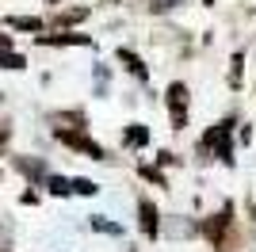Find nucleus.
Returning a JSON list of instances; mask_svg holds the SVG:
<instances>
[{
	"mask_svg": "<svg viewBox=\"0 0 256 252\" xmlns=\"http://www.w3.org/2000/svg\"><path fill=\"white\" fill-rule=\"evenodd\" d=\"M58 138H62V142H65V146H76V149H84V153H88V157H104V149H100L96 146V142H88V138L84 134H69V130H58Z\"/></svg>",
	"mask_w": 256,
	"mask_h": 252,
	"instance_id": "1",
	"label": "nucleus"
},
{
	"mask_svg": "<svg viewBox=\"0 0 256 252\" xmlns=\"http://www.w3.org/2000/svg\"><path fill=\"white\" fill-rule=\"evenodd\" d=\"M184 104H188V88L184 84H172L168 88V107H172V122L184 126Z\"/></svg>",
	"mask_w": 256,
	"mask_h": 252,
	"instance_id": "2",
	"label": "nucleus"
},
{
	"mask_svg": "<svg viewBox=\"0 0 256 252\" xmlns=\"http://www.w3.org/2000/svg\"><path fill=\"white\" fill-rule=\"evenodd\" d=\"M138 210H142V230H146V237H157V206H153L150 199H142Z\"/></svg>",
	"mask_w": 256,
	"mask_h": 252,
	"instance_id": "3",
	"label": "nucleus"
},
{
	"mask_svg": "<svg viewBox=\"0 0 256 252\" xmlns=\"http://www.w3.org/2000/svg\"><path fill=\"white\" fill-rule=\"evenodd\" d=\"M8 27H16V31H42V20H34V16H12Z\"/></svg>",
	"mask_w": 256,
	"mask_h": 252,
	"instance_id": "4",
	"label": "nucleus"
},
{
	"mask_svg": "<svg viewBox=\"0 0 256 252\" xmlns=\"http://www.w3.org/2000/svg\"><path fill=\"white\" fill-rule=\"evenodd\" d=\"M42 42H50V46H88V34H58V38H42Z\"/></svg>",
	"mask_w": 256,
	"mask_h": 252,
	"instance_id": "5",
	"label": "nucleus"
},
{
	"mask_svg": "<svg viewBox=\"0 0 256 252\" xmlns=\"http://www.w3.org/2000/svg\"><path fill=\"white\" fill-rule=\"evenodd\" d=\"M118 58L126 62V69H130V73H134V76H138V80H146V65H142V62H138V58H134V54H130V50H118Z\"/></svg>",
	"mask_w": 256,
	"mask_h": 252,
	"instance_id": "6",
	"label": "nucleus"
},
{
	"mask_svg": "<svg viewBox=\"0 0 256 252\" xmlns=\"http://www.w3.org/2000/svg\"><path fill=\"white\" fill-rule=\"evenodd\" d=\"M146 142H150V130H146V126H130L126 130V146H146Z\"/></svg>",
	"mask_w": 256,
	"mask_h": 252,
	"instance_id": "7",
	"label": "nucleus"
},
{
	"mask_svg": "<svg viewBox=\"0 0 256 252\" xmlns=\"http://www.w3.org/2000/svg\"><path fill=\"white\" fill-rule=\"evenodd\" d=\"M50 191H54V195H73V180H62V176H50Z\"/></svg>",
	"mask_w": 256,
	"mask_h": 252,
	"instance_id": "8",
	"label": "nucleus"
},
{
	"mask_svg": "<svg viewBox=\"0 0 256 252\" xmlns=\"http://www.w3.org/2000/svg\"><path fill=\"white\" fill-rule=\"evenodd\" d=\"M0 65H4V69H23L27 62H23L20 54H8V50H0Z\"/></svg>",
	"mask_w": 256,
	"mask_h": 252,
	"instance_id": "9",
	"label": "nucleus"
},
{
	"mask_svg": "<svg viewBox=\"0 0 256 252\" xmlns=\"http://www.w3.org/2000/svg\"><path fill=\"white\" fill-rule=\"evenodd\" d=\"M96 184H92V180H73V195H96Z\"/></svg>",
	"mask_w": 256,
	"mask_h": 252,
	"instance_id": "10",
	"label": "nucleus"
},
{
	"mask_svg": "<svg viewBox=\"0 0 256 252\" xmlns=\"http://www.w3.org/2000/svg\"><path fill=\"white\" fill-rule=\"evenodd\" d=\"M92 230H100V233H122V230H118V226H115V222L100 218V214H96V218H92Z\"/></svg>",
	"mask_w": 256,
	"mask_h": 252,
	"instance_id": "11",
	"label": "nucleus"
},
{
	"mask_svg": "<svg viewBox=\"0 0 256 252\" xmlns=\"http://www.w3.org/2000/svg\"><path fill=\"white\" fill-rule=\"evenodd\" d=\"M230 80H234V84H241V54L234 58V73H230Z\"/></svg>",
	"mask_w": 256,
	"mask_h": 252,
	"instance_id": "12",
	"label": "nucleus"
},
{
	"mask_svg": "<svg viewBox=\"0 0 256 252\" xmlns=\"http://www.w3.org/2000/svg\"><path fill=\"white\" fill-rule=\"evenodd\" d=\"M8 46H12V38H8V34H0V50H8Z\"/></svg>",
	"mask_w": 256,
	"mask_h": 252,
	"instance_id": "13",
	"label": "nucleus"
},
{
	"mask_svg": "<svg viewBox=\"0 0 256 252\" xmlns=\"http://www.w3.org/2000/svg\"><path fill=\"white\" fill-rule=\"evenodd\" d=\"M4 142H8V130H0V146H4Z\"/></svg>",
	"mask_w": 256,
	"mask_h": 252,
	"instance_id": "14",
	"label": "nucleus"
},
{
	"mask_svg": "<svg viewBox=\"0 0 256 252\" xmlns=\"http://www.w3.org/2000/svg\"><path fill=\"white\" fill-rule=\"evenodd\" d=\"M50 4H54V0H50Z\"/></svg>",
	"mask_w": 256,
	"mask_h": 252,
	"instance_id": "15",
	"label": "nucleus"
}]
</instances>
